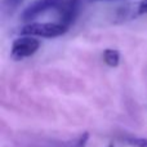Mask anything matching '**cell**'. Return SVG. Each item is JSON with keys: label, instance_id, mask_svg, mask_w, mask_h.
<instances>
[{"label": "cell", "instance_id": "1", "mask_svg": "<svg viewBox=\"0 0 147 147\" xmlns=\"http://www.w3.org/2000/svg\"><path fill=\"white\" fill-rule=\"evenodd\" d=\"M69 27L61 22H30L20 28L21 35L30 36H40V38H57L67 32Z\"/></svg>", "mask_w": 147, "mask_h": 147}, {"label": "cell", "instance_id": "2", "mask_svg": "<svg viewBox=\"0 0 147 147\" xmlns=\"http://www.w3.org/2000/svg\"><path fill=\"white\" fill-rule=\"evenodd\" d=\"M65 1L66 0H34L23 9L22 14H21V20L25 22H31L48 10H58Z\"/></svg>", "mask_w": 147, "mask_h": 147}, {"label": "cell", "instance_id": "3", "mask_svg": "<svg viewBox=\"0 0 147 147\" xmlns=\"http://www.w3.org/2000/svg\"><path fill=\"white\" fill-rule=\"evenodd\" d=\"M40 47V41L38 39L32 38L30 35H22L21 38L16 39L12 44V52L10 56L13 59L20 61L26 57H30L35 54V52Z\"/></svg>", "mask_w": 147, "mask_h": 147}, {"label": "cell", "instance_id": "4", "mask_svg": "<svg viewBox=\"0 0 147 147\" xmlns=\"http://www.w3.org/2000/svg\"><path fill=\"white\" fill-rule=\"evenodd\" d=\"M80 5L81 0H66L61 5V8L57 10L59 16V22L70 27L75 22L76 17L80 12Z\"/></svg>", "mask_w": 147, "mask_h": 147}, {"label": "cell", "instance_id": "5", "mask_svg": "<svg viewBox=\"0 0 147 147\" xmlns=\"http://www.w3.org/2000/svg\"><path fill=\"white\" fill-rule=\"evenodd\" d=\"M103 59L107 66L116 67L120 62V53L116 49H106L103 53Z\"/></svg>", "mask_w": 147, "mask_h": 147}, {"label": "cell", "instance_id": "6", "mask_svg": "<svg viewBox=\"0 0 147 147\" xmlns=\"http://www.w3.org/2000/svg\"><path fill=\"white\" fill-rule=\"evenodd\" d=\"M88 140H89V133L85 132L79 136L78 138H75V140L62 143L61 147H85V145L88 143Z\"/></svg>", "mask_w": 147, "mask_h": 147}, {"label": "cell", "instance_id": "7", "mask_svg": "<svg viewBox=\"0 0 147 147\" xmlns=\"http://www.w3.org/2000/svg\"><path fill=\"white\" fill-rule=\"evenodd\" d=\"M23 0H3V10L5 13H13L21 4Z\"/></svg>", "mask_w": 147, "mask_h": 147}, {"label": "cell", "instance_id": "8", "mask_svg": "<svg viewBox=\"0 0 147 147\" xmlns=\"http://www.w3.org/2000/svg\"><path fill=\"white\" fill-rule=\"evenodd\" d=\"M125 142L129 143V145L133 147H147V138L128 137V138H125Z\"/></svg>", "mask_w": 147, "mask_h": 147}, {"label": "cell", "instance_id": "9", "mask_svg": "<svg viewBox=\"0 0 147 147\" xmlns=\"http://www.w3.org/2000/svg\"><path fill=\"white\" fill-rule=\"evenodd\" d=\"M134 8L137 16L147 14V0H140L137 4H134Z\"/></svg>", "mask_w": 147, "mask_h": 147}, {"label": "cell", "instance_id": "10", "mask_svg": "<svg viewBox=\"0 0 147 147\" xmlns=\"http://www.w3.org/2000/svg\"><path fill=\"white\" fill-rule=\"evenodd\" d=\"M90 1H110V0H90Z\"/></svg>", "mask_w": 147, "mask_h": 147}, {"label": "cell", "instance_id": "11", "mask_svg": "<svg viewBox=\"0 0 147 147\" xmlns=\"http://www.w3.org/2000/svg\"><path fill=\"white\" fill-rule=\"evenodd\" d=\"M107 147H114V143H110V145L107 146Z\"/></svg>", "mask_w": 147, "mask_h": 147}]
</instances>
